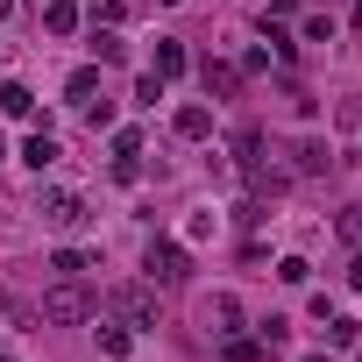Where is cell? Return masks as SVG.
Masks as SVG:
<instances>
[{"label": "cell", "mask_w": 362, "mask_h": 362, "mask_svg": "<svg viewBox=\"0 0 362 362\" xmlns=\"http://www.w3.org/2000/svg\"><path fill=\"white\" fill-rule=\"evenodd\" d=\"M100 313V298L78 284V277H57L43 298H36V320H50V327H78V320H93Z\"/></svg>", "instance_id": "1"}, {"label": "cell", "mask_w": 362, "mask_h": 362, "mask_svg": "<svg viewBox=\"0 0 362 362\" xmlns=\"http://www.w3.org/2000/svg\"><path fill=\"white\" fill-rule=\"evenodd\" d=\"M156 8H170V0H156Z\"/></svg>", "instance_id": "32"}, {"label": "cell", "mask_w": 362, "mask_h": 362, "mask_svg": "<svg viewBox=\"0 0 362 362\" xmlns=\"http://www.w3.org/2000/svg\"><path fill=\"white\" fill-rule=\"evenodd\" d=\"M93 22H107V29H121V22H128V0H100V8H93Z\"/></svg>", "instance_id": "21"}, {"label": "cell", "mask_w": 362, "mask_h": 362, "mask_svg": "<svg viewBox=\"0 0 362 362\" xmlns=\"http://www.w3.org/2000/svg\"><path fill=\"white\" fill-rule=\"evenodd\" d=\"M170 128L185 135V142H206V135H214V107H206V100H185V107L170 114Z\"/></svg>", "instance_id": "6"}, {"label": "cell", "mask_w": 362, "mask_h": 362, "mask_svg": "<svg viewBox=\"0 0 362 362\" xmlns=\"http://www.w3.org/2000/svg\"><path fill=\"white\" fill-rule=\"evenodd\" d=\"M135 100H142V107H156V100H163V78H156V71H142V78H135Z\"/></svg>", "instance_id": "22"}, {"label": "cell", "mask_w": 362, "mask_h": 362, "mask_svg": "<svg viewBox=\"0 0 362 362\" xmlns=\"http://www.w3.org/2000/svg\"><path fill=\"white\" fill-rule=\"evenodd\" d=\"M298 170H305V177L334 170V149H327V142H298Z\"/></svg>", "instance_id": "17"}, {"label": "cell", "mask_w": 362, "mask_h": 362, "mask_svg": "<svg viewBox=\"0 0 362 362\" xmlns=\"http://www.w3.org/2000/svg\"><path fill=\"white\" fill-rule=\"evenodd\" d=\"M0 114H8V121H29V114H36V93H29L22 78H8V86H0Z\"/></svg>", "instance_id": "12"}, {"label": "cell", "mask_w": 362, "mask_h": 362, "mask_svg": "<svg viewBox=\"0 0 362 362\" xmlns=\"http://www.w3.org/2000/svg\"><path fill=\"white\" fill-rule=\"evenodd\" d=\"M185 64H192V57H185V43H177V36H163V43H156V64H149V71H156V78L170 86V78L185 71Z\"/></svg>", "instance_id": "11"}, {"label": "cell", "mask_w": 362, "mask_h": 362, "mask_svg": "<svg viewBox=\"0 0 362 362\" xmlns=\"http://www.w3.org/2000/svg\"><path fill=\"white\" fill-rule=\"evenodd\" d=\"M36 214H43V228H57V235H78V228L93 221L78 192H43V206H36Z\"/></svg>", "instance_id": "3"}, {"label": "cell", "mask_w": 362, "mask_h": 362, "mask_svg": "<svg viewBox=\"0 0 362 362\" xmlns=\"http://www.w3.org/2000/svg\"><path fill=\"white\" fill-rule=\"evenodd\" d=\"M50 270H57V277H86V270H93V249H57Z\"/></svg>", "instance_id": "18"}, {"label": "cell", "mask_w": 362, "mask_h": 362, "mask_svg": "<svg viewBox=\"0 0 362 362\" xmlns=\"http://www.w3.org/2000/svg\"><path fill=\"white\" fill-rule=\"evenodd\" d=\"M114 177H121V185H135V177H142V135H135V128L114 135Z\"/></svg>", "instance_id": "7"}, {"label": "cell", "mask_w": 362, "mask_h": 362, "mask_svg": "<svg viewBox=\"0 0 362 362\" xmlns=\"http://www.w3.org/2000/svg\"><path fill=\"white\" fill-rule=\"evenodd\" d=\"M284 334H291V320H277V313L256 327V341H263V348H284Z\"/></svg>", "instance_id": "20"}, {"label": "cell", "mask_w": 362, "mask_h": 362, "mask_svg": "<svg viewBox=\"0 0 362 362\" xmlns=\"http://www.w3.org/2000/svg\"><path fill=\"white\" fill-rule=\"evenodd\" d=\"M298 362H327V355H298Z\"/></svg>", "instance_id": "30"}, {"label": "cell", "mask_w": 362, "mask_h": 362, "mask_svg": "<svg viewBox=\"0 0 362 362\" xmlns=\"http://www.w3.org/2000/svg\"><path fill=\"white\" fill-rule=\"evenodd\" d=\"M348 284H355V291H362V256H355V263H348Z\"/></svg>", "instance_id": "27"}, {"label": "cell", "mask_w": 362, "mask_h": 362, "mask_svg": "<svg viewBox=\"0 0 362 362\" xmlns=\"http://www.w3.org/2000/svg\"><path fill=\"white\" fill-rule=\"evenodd\" d=\"M199 86H206V100H235V93H242V64L206 57V64H199Z\"/></svg>", "instance_id": "5"}, {"label": "cell", "mask_w": 362, "mask_h": 362, "mask_svg": "<svg viewBox=\"0 0 362 362\" xmlns=\"http://www.w3.org/2000/svg\"><path fill=\"white\" fill-rule=\"evenodd\" d=\"M100 93H107V86H100V64H78V71H71V78H64V100H71V107H78V114H86V107H93V100H100Z\"/></svg>", "instance_id": "8"}, {"label": "cell", "mask_w": 362, "mask_h": 362, "mask_svg": "<svg viewBox=\"0 0 362 362\" xmlns=\"http://www.w3.org/2000/svg\"><path fill=\"white\" fill-rule=\"evenodd\" d=\"M221 362H263V341L256 334H221Z\"/></svg>", "instance_id": "14"}, {"label": "cell", "mask_w": 362, "mask_h": 362, "mask_svg": "<svg viewBox=\"0 0 362 362\" xmlns=\"http://www.w3.org/2000/svg\"><path fill=\"white\" fill-rule=\"evenodd\" d=\"M100 348H107V355H128V348H135V327H114V320H100Z\"/></svg>", "instance_id": "19"}, {"label": "cell", "mask_w": 362, "mask_h": 362, "mask_svg": "<svg viewBox=\"0 0 362 362\" xmlns=\"http://www.w3.org/2000/svg\"><path fill=\"white\" fill-rule=\"evenodd\" d=\"M93 57H100V64H121V57H128L121 29H100V22H93Z\"/></svg>", "instance_id": "15"}, {"label": "cell", "mask_w": 362, "mask_h": 362, "mask_svg": "<svg viewBox=\"0 0 362 362\" xmlns=\"http://www.w3.org/2000/svg\"><path fill=\"white\" fill-rule=\"evenodd\" d=\"M320 334H327V348H348V341L362 334V320H348V313H327V320H320Z\"/></svg>", "instance_id": "16"}, {"label": "cell", "mask_w": 362, "mask_h": 362, "mask_svg": "<svg viewBox=\"0 0 362 362\" xmlns=\"http://www.w3.org/2000/svg\"><path fill=\"white\" fill-rule=\"evenodd\" d=\"M277 277H284V284H305V277H313V263H305V256H284V263H277Z\"/></svg>", "instance_id": "23"}, {"label": "cell", "mask_w": 362, "mask_h": 362, "mask_svg": "<svg viewBox=\"0 0 362 362\" xmlns=\"http://www.w3.org/2000/svg\"><path fill=\"white\" fill-rule=\"evenodd\" d=\"M341 235H348V242H355V249H362V199H355V206H348V214H341Z\"/></svg>", "instance_id": "25"}, {"label": "cell", "mask_w": 362, "mask_h": 362, "mask_svg": "<svg viewBox=\"0 0 362 362\" xmlns=\"http://www.w3.org/2000/svg\"><path fill=\"white\" fill-rule=\"evenodd\" d=\"M0 362H22V355H8V348H0Z\"/></svg>", "instance_id": "29"}, {"label": "cell", "mask_w": 362, "mask_h": 362, "mask_svg": "<svg viewBox=\"0 0 362 362\" xmlns=\"http://www.w3.org/2000/svg\"><path fill=\"white\" fill-rule=\"evenodd\" d=\"M128 327H156V284H114V298H107Z\"/></svg>", "instance_id": "4"}, {"label": "cell", "mask_w": 362, "mask_h": 362, "mask_svg": "<svg viewBox=\"0 0 362 362\" xmlns=\"http://www.w3.org/2000/svg\"><path fill=\"white\" fill-rule=\"evenodd\" d=\"M86 121H93V128H114V100H107V93H100V100H93V107H86Z\"/></svg>", "instance_id": "24"}, {"label": "cell", "mask_w": 362, "mask_h": 362, "mask_svg": "<svg viewBox=\"0 0 362 362\" xmlns=\"http://www.w3.org/2000/svg\"><path fill=\"white\" fill-rule=\"evenodd\" d=\"M199 320H206V334H235V327H242V305H235L228 291H214V298L199 305Z\"/></svg>", "instance_id": "9"}, {"label": "cell", "mask_w": 362, "mask_h": 362, "mask_svg": "<svg viewBox=\"0 0 362 362\" xmlns=\"http://www.w3.org/2000/svg\"><path fill=\"white\" fill-rule=\"evenodd\" d=\"M57 156H64V149H57V135H50V128H36V135L22 142V163H29V170H50Z\"/></svg>", "instance_id": "10"}, {"label": "cell", "mask_w": 362, "mask_h": 362, "mask_svg": "<svg viewBox=\"0 0 362 362\" xmlns=\"http://www.w3.org/2000/svg\"><path fill=\"white\" fill-rule=\"evenodd\" d=\"M8 15H15V0H0V22H8Z\"/></svg>", "instance_id": "28"}, {"label": "cell", "mask_w": 362, "mask_h": 362, "mask_svg": "<svg viewBox=\"0 0 362 362\" xmlns=\"http://www.w3.org/2000/svg\"><path fill=\"white\" fill-rule=\"evenodd\" d=\"M0 156H8V142H0Z\"/></svg>", "instance_id": "31"}, {"label": "cell", "mask_w": 362, "mask_h": 362, "mask_svg": "<svg viewBox=\"0 0 362 362\" xmlns=\"http://www.w3.org/2000/svg\"><path fill=\"white\" fill-rule=\"evenodd\" d=\"M142 270H149V284H156V291H177V284L192 277V256L177 249V242H163V235H156V242L142 249Z\"/></svg>", "instance_id": "2"}, {"label": "cell", "mask_w": 362, "mask_h": 362, "mask_svg": "<svg viewBox=\"0 0 362 362\" xmlns=\"http://www.w3.org/2000/svg\"><path fill=\"white\" fill-rule=\"evenodd\" d=\"M291 8H298V0H270V8H263V22H284Z\"/></svg>", "instance_id": "26"}, {"label": "cell", "mask_w": 362, "mask_h": 362, "mask_svg": "<svg viewBox=\"0 0 362 362\" xmlns=\"http://www.w3.org/2000/svg\"><path fill=\"white\" fill-rule=\"evenodd\" d=\"M78 22H86V15L71 8V0H50V8H43V29H50V36H78Z\"/></svg>", "instance_id": "13"}]
</instances>
